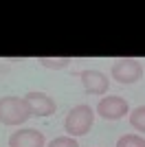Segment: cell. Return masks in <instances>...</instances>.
<instances>
[{"label":"cell","instance_id":"cell-10","mask_svg":"<svg viewBox=\"0 0 145 147\" xmlns=\"http://www.w3.org/2000/svg\"><path fill=\"white\" fill-rule=\"evenodd\" d=\"M117 147H145V138L136 134H125L117 141Z\"/></svg>","mask_w":145,"mask_h":147},{"label":"cell","instance_id":"cell-7","mask_svg":"<svg viewBox=\"0 0 145 147\" xmlns=\"http://www.w3.org/2000/svg\"><path fill=\"white\" fill-rule=\"evenodd\" d=\"M9 147H44V134L37 129H18L9 136Z\"/></svg>","mask_w":145,"mask_h":147},{"label":"cell","instance_id":"cell-11","mask_svg":"<svg viewBox=\"0 0 145 147\" xmlns=\"http://www.w3.org/2000/svg\"><path fill=\"white\" fill-rule=\"evenodd\" d=\"M46 147H79V143L72 138V136H57L48 143Z\"/></svg>","mask_w":145,"mask_h":147},{"label":"cell","instance_id":"cell-6","mask_svg":"<svg viewBox=\"0 0 145 147\" xmlns=\"http://www.w3.org/2000/svg\"><path fill=\"white\" fill-rule=\"evenodd\" d=\"M24 101H26L29 108H31V117H51V114H55V110H57L55 101L48 97L46 92L31 90V92H26Z\"/></svg>","mask_w":145,"mask_h":147},{"label":"cell","instance_id":"cell-2","mask_svg":"<svg viewBox=\"0 0 145 147\" xmlns=\"http://www.w3.org/2000/svg\"><path fill=\"white\" fill-rule=\"evenodd\" d=\"M92 123H95V110L86 103L75 105L70 112L66 114V121H64V129H66L68 136H84L90 132Z\"/></svg>","mask_w":145,"mask_h":147},{"label":"cell","instance_id":"cell-8","mask_svg":"<svg viewBox=\"0 0 145 147\" xmlns=\"http://www.w3.org/2000/svg\"><path fill=\"white\" fill-rule=\"evenodd\" d=\"M37 61L42 64L44 68H51V70H62L70 64V57H37Z\"/></svg>","mask_w":145,"mask_h":147},{"label":"cell","instance_id":"cell-3","mask_svg":"<svg viewBox=\"0 0 145 147\" xmlns=\"http://www.w3.org/2000/svg\"><path fill=\"white\" fill-rule=\"evenodd\" d=\"M110 75L112 79H117L123 86H130V84H136V81L143 77V66H141L139 59L134 57H123V59H117L110 68Z\"/></svg>","mask_w":145,"mask_h":147},{"label":"cell","instance_id":"cell-9","mask_svg":"<svg viewBox=\"0 0 145 147\" xmlns=\"http://www.w3.org/2000/svg\"><path fill=\"white\" fill-rule=\"evenodd\" d=\"M130 125L139 132H145V105H139L130 112Z\"/></svg>","mask_w":145,"mask_h":147},{"label":"cell","instance_id":"cell-5","mask_svg":"<svg viewBox=\"0 0 145 147\" xmlns=\"http://www.w3.org/2000/svg\"><path fill=\"white\" fill-rule=\"evenodd\" d=\"M79 81H81V86L88 94H97V97H101L108 92V86H110V79L108 75H103L101 70H81L77 75Z\"/></svg>","mask_w":145,"mask_h":147},{"label":"cell","instance_id":"cell-1","mask_svg":"<svg viewBox=\"0 0 145 147\" xmlns=\"http://www.w3.org/2000/svg\"><path fill=\"white\" fill-rule=\"evenodd\" d=\"M31 119L29 103L20 97H0V123L2 125H22Z\"/></svg>","mask_w":145,"mask_h":147},{"label":"cell","instance_id":"cell-4","mask_svg":"<svg viewBox=\"0 0 145 147\" xmlns=\"http://www.w3.org/2000/svg\"><path fill=\"white\" fill-rule=\"evenodd\" d=\"M97 114L110 121H119L125 114H130V105L123 97H103L97 103Z\"/></svg>","mask_w":145,"mask_h":147}]
</instances>
